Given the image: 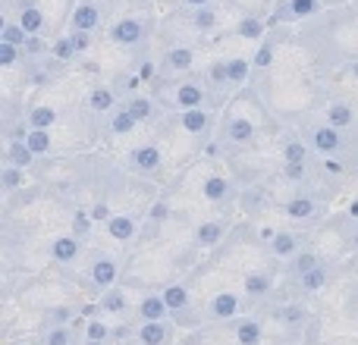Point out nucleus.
<instances>
[{"label":"nucleus","instance_id":"f257e3e1","mask_svg":"<svg viewBox=\"0 0 358 345\" xmlns=\"http://www.w3.org/2000/svg\"><path fill=\"white\" fill-rule=\"evenodd\" d=\"M101 22V10L94 3H79L73 10V31H92Z\"/></svg>","mask_w":358,"mask_h":345},{"label":"nucleus","instance_id":"f03ea898","mask_svg":"<svg viewBox=\"0 0 358 345\" xmlns=\"http://www.w3.org/2000/svg\"><path fill=\"white\" fill-rule=\"evenodd\" d=\"M113 41H120V44H136V41H142V25L136 22V19H123V22H117L113 25Z\"/></svg>","mask_w":358,"mask_h":345},{"label":"nucleus","instance_id":"7ed1b4c3","mask_svg":"<svg viewBox=\"0 0 358 345\" xmlns=\"http://www.w3.org/2000/svg\"><path fill=\"white\" fill-rule=\"evenodd\" d=\"M50 254H54L57 260H63V264H69V260L79 258V239H76V235H63V239H57L54 245H50Z\"/></svg>","mask_w":358,"mask_h":345},{"label":"nucleus","instance_id":"20e7f679","mask_svg":"<svg viewBox=\"0 0 358 345\" xmlns=\"http://www.w3.org/2000/svg\"><path fill=\"white\" fill-rule=\"evenodd\" d=\"M138 339H142V345H164L167 342V327L161 321H145V327L138 330Z\"/></svg>","mask_w":358,"mask_h":345},{"label":"nucleus","instance_id":"39448f33","mask_svg":"<svg viewBox=\"0 0 358 345\" xmlns=\"http://www.w3.org/2000/svg\"><path fill=\"white\" fill-rule=\"evenodd\" d=\"M315 148L321 151V154H334L336 148H340V132L334 129V126H324V129L315 132Z\"/></svg>","mask_w":358,"mask_h":345},{"label":"nucleus","instance_id":"423d86ee","mask_svg":"<svg viewBox=\"0 0 358 345\" xmlns=\"http://www.w3.org/2000/svg\"><path fill=\"white\" fill-rule=\"evenodd\" d=\"M132 161H136L138 170H157L161 167V151H157L155 145H142V148H136Z\"/></svg>","mask_w":358,"mask_h":345},{"label":"nucleus","instance_id":"0eeeda50","mask_svg":"<svg viewBox=\"0 0 358 345\" xmlns=\"http://www.w3.org/2000/svg\"><path fill=\"white\" fill-rule=\"evenodd\" d=\"M31 157H35V151H31L25 142H13L10 148H6V161H10L13 167H22L25 170L31 163Z\"/></svg>","mask_w":358,"mask_h":345},{"label":"nucleus","instance_id":"6e6552de","mask_svg":"<svg viewBox=\"0 0 358 345\" xmlns=\"http://www.w3.org/2000/svg\"><path fill=\"white\" fill-rule=\"evenodd\" d=\"M107 229H110V235L120 239V242H126V239L136 235V223H132L129 216H110V220H107Z\"/></svg>","mask_w":358,"mask_h":345},{"label":"nucleus","instance_id":"1a4fd4ad","mask_svg":"<svg viewBox=\"0 0 358 345\" xmlns=\"http://www.w3.org/2000/svg\"><path fill=\"white\" fill-rule=\"evenodd\" d=\"M138 311H142L145 321H164V314H167L170 308H167V302H164V295H161V298L151 295V298H145L142 308H138Z\"/></svg>","mask_w":358,"mask_h":345},{"label":"nucleus","instance_id":"9d476101","mask_svg":"<svg viewBox=\"0 0 358 345\" xmlns=\"http://www.w3.org/2000/svg\"><path fill=\"white\" fill-rule=\"evenodd\" d=\"M92 279L101 286V289H107V286L117 279V267H113V260H98V264L92 267Z\"/></svg>","mask_w":358,"mask_h":345},{"label":"nucleus","instance_id":"9b49d317","mask_svg":"<svg viewBox=\"0 0 358 345\" xmlns=\"http://www.w3.org/2000/svg\"><path fill=\"white\" fill-rule=\"evenodd\" d=\"M19 25L25 29V35H38V31H41V25H44L41 10H35V6H25L22 16H19Z\"/></svg>","mask_w":358,"mask_h":345},{"label":"nucleus","instance_id":"f8f14e48","mask_svg":"<svg viewBox=\"0 0 358 345\" xmlns=\"http://www.w3.org/2000/svg\"><path fill=\"white\" fill-rule=\"evenodd\" d=\"M236 339H239V345H258L261 342V327L255 321H242L239 327H236Z\"/></svg>","mask_w":358,"mask_h":345},{"label":"nucleus","instance_id":"ddd939ff","mask_svg":"<svg viewBox=\"0 0 358 345\" xmlns=\"http://www.w3.org/2000/svg\"><path fill=\"white\" fill-rule=\"evenodd\" d=\"M176 104L185 107V110H195V107H201V88L182 85V88L176 91Z\"/></svg>","mask_w":358,"mask_h":345},{"label":"nucleus","instance_id":"4468645a","mask_svg":"<svg viewBox=\"0 0 358 345\" xmlns=\"http://www.w3.org/2000/svg\"><path fill=\"white\" fill-rule=\"evenodd\" d=\"M327 123L334 126V129H343V126H349V123H352V107L334 104V107L327 110Z\"/></svg>","mask_w":358,"mask_h":345},{"label":"nucleus","instance_id":"2eb2a0df","mask_svg":"<svg viewBox=\"0 0 358 345\" xmlns=\"http://www.w3.org/2000/svg\"><path fill=\"white\" fill-rule=\"evenodd\" d=\"M54 119H57V113L50 110V107H35V110L29 113L31 129H50V126H54Z\"/></svg>","mask_w":358,"mask_h":345},{"label":"nucleus","instance_id":"dca6fc26","mask_svg":"<svg viewBox=\"0 0 358 345\" xmlns=\"http://www.w3.org/2000/svg\"><path fill=\"white\" fill-rule=\"evenodd\" d=\"M227 135L233 138V142H248V138L255 135V126L248 123V119H233V123L227 126Z\"/></svg>","mask_w":358,"mask_h":345},{"label":"nucleus","instance_id":"f3484780","mask_svg":"<svg viewBox=\"0 0 358 345\" xmlns=\"http://www.w3.org/2000/svg\"><path fill=\"white\" fill-rule=\"evenodd\" d=\"M164 302H167L170 311H182L185 304H189V292H185L182 286H170V289L164 292Z\"/></svg>","mask_w":358,"mask_h":345},{"label":"nucleus","instance_id":"a211bd4d","mask_svg":"<svg viewBox=\"0 0 358 345\" xmlns=\"http://www.w3.org/2000/svg\"><path fill=\"white\" fill-rule=\"evenodd\" d=\"M25 145H29L35 154H44V151H50V135H48V129H31L29 135H25Z\"/></svg>","mask_w":358,"mask_h":345},{"label":"nucleus","instance_id":"6ab92c4d","mask_svg":"<svg viewBox=\"0 0 358 345\" xmlns=\"http://www.w3.org/2000/svg\"><path fill=\"white\" fill-rule=\"evenodd\" d=\"M236 308H239V302H236V295H217L214 304H210V311H214L217 317H233Z\"/></svg>","mask_w":358,"mask_h":345},{"label":"nucleus","instance_id":"aec40b11","mask_svg":"<svg viewBox=\"0 0 358 345\" xmlns=\"http://www.w3.org/2000/svg\"><path fill=\"white\" fill-rule=\"evenodd\" d=\"M271 248H273V254L286 258V254L296 251V235H289V233H277V235H273V242H271Z\"/></svg>","mask_w":358,"mask_h":345},{"label":"nucleus","instance_id":"412c9836","mask_svg":"<svg viewBox=\"0 0 358 345\" xmlns=\"http://www.w3.org/2000/svg\"><path fill=\"white\" fill-rule=\"evenodd\" d=\"M302 286H305L308 292L324 289V286H327V270H324V267H315L311 273H302Z\"/></svg>","mask_w":358,"mask_h":345},{"label":"nucleus","instance_id":"4be33fe9","mask_svg":"<svg viewBox=\"0 0 358 345\" xmlns=\"http://www.w3.org/2000/svg\"><path fill=\"white\" fill-rule=\"evenodd\" d=\"M182 126H185L189 132H201L204 126H208V117H204L201 107H195V110H185V113H182Z\"/></svg>","mask_w":358,"mask_h":345},{"label":"nucleus","instance_id":"5701e85b","mask_svg":"<svg viewBox=\"0 0 358 345\" xmlns=\"http://www.w3.org/2000/svg\"><path fill=\"white\" fill-rule=\"evenodd\" d=\"M204 198H210V201L227 198V179H223V176H210L208 182H204Z\"/></svg>","mask_w":358,"mask_h":345},{"label":"nucleus","instance_id":"b1692460","mask_svg":"<svg viewBox=\"0 0 358 345\" xmlns=\"http://www.w3.org/2000/svg\"><path fill=\"white\" fill-rule=\"evenodd\" d=\"M245 289H248V295H267V292H271V279H267L264 273H252V277L245 279Z\"/></svg>","mask_w":358,"mask_h":345},{"label":"nucleus","instance_id":"393cba45","mask_svg":"<svg viewBox=\"0 0 358 345\" xmlns=\"http://www.w3.org/2000/svg\"><path fill=\"white\" fill-rule=\"evenodd\" d=\"M227 75H229V82H242L248 75V60H242V57L227 60Z\"/></svg>","mask_w":358,"mask_h":345},{"label":"nucleus","instance_id":"a878e982","mask_svg":"<svg viewBox=\"0 0 358 345\" xmlns=\"http://www.w3.org/2000/svg\"><path fill=\"white\" fill-rule=\"evenodd\" d=\"M170 66L173 69H189L192 66V50L189 47H176V50H170Z\"/></svg>","mask_w":358,"mask_h":345},{"label":"nucleus","instance_id":"bb28decb","mask_svg":"<svg viewBox=\"0 0 358 345\" xmlns=\"http://www.w3.org/2000/svg\"><path fill=\"white\" fill-rule=\"evenodd\" d=\"M110 126H113V132H120V135H123V132H129L132 126H136V117H132V110L126 107V110H120L117 117H113Z\"/></svg>","mask_w":358,"mask_h":345},{"label":"nucleus","instance_id":"cd10ccee","mask_svg":"<svg viewBox=\"0 0 358 345\" xmlns=\"http://www.w3.org/2000/svg\"><path fill=\"white\" fill-rule=\"evenodd\" d=\"M217 239H220V226H217V223H201V226H198V242H201V245H214Z\"/></svg>","mask_w":358,"mask_h":345},{"label":"nucleus","instance_id":"c85d7f7f","mask_svg":"<svg viewBox=\"0 0 358 345\" xmlns=\"http://www.w3.org/2000/svg\"><path fill=\"white\" fill-rule=\"evenodd\" d=\"M286 210H289V216H311L315 204H311V198H292Z\"/></svg>","mask_w":358,"mask_h":345},{"label":"nucleus","instance_id":"c756f323","mask_svg":"<svg viewBox=\"0 0 358 345\" xmlns=\"http://www.w3.org/2000/svg\"><path fill=\"white\" fill-rule=\"evenodd\" d=\"M92 107H94V110H110V107H113V94L107 91V88H94V91H92Z\"/></svg>","mask_w":358,"mask_h":345},{"label":"nucleus","instance_id":"7c9ffc66","mask_svg":"<svg viewBox=\"0 0 358 345\" xmlns=\"http://www.w3.org/2000/svg\"><path fill=\"white\" fill-rule=\"evenodd\" d=\"M73 342V336H69L66 327H54L48 336H44V345H69Z\"/></svg>","mask_w":358,"mask_h":345},{"label":"nucleus","instance_id":"2f4dec72","mask_svg":"<svg viewBox=\"0 0 358 345\" xmlns=\"http://www.w3.org/2000/svg\"><path fill=\"white\" fill-rule=\"evenodd\" d=\"M261 31H264V25H261L258 19H242L239 22V35L242 38H261Z\"/></svg>","mask_w":358,"mask_h":345},{"label":"nucleus","instance_id":"473e14b6","mask_svg":"<svg viewBox=\"0 0 358 345\" xmlns=\"http://www.w3.org/2000/svg\"><path fill=\"white\" fill-rule=\"evenodd\" d=\"M315 10H317V0H292V3H289L292 16H311Z\"/></svg>","mask_w":358,"mask_h":345},{"label":"nucleus","instance_id":"72a5a7b5","mask_svg":"<svg viewBox=\"0 0 358 345\" xmlns=\"http://www.w3.org/2000/svg\"><path fill=\"white\" fill-rule=\"evenodd\" d=\"M3 41L6 44H16V47H19V44H25V29H22V25H6V29H3Z\"/></svg>","mask_w":358,"mask_h":345},{"label":"nucleus","instance_id":"f704fd0d","mask_svg":"<svg viewBox=\"0 0 358 345\" xmlns=\"http://www.w3.org/2000/svg\"><path fill=\"white\" fill-rule=\"evenodd\" d=\"M19 182H22V167H13L10 163V167L3 170V189L10 191V189H16Z\"/></svg>","mask_w":358,"mask_h":345},{"label":"nucleus","instance_id":"c9c22d12","mask_svg":"<svg viewBox=\"0 0 358 345\" xmlns=\"http://www.w3.org/2000/svg\"><path fill=\"white\" fill-rule=\"evenodd\" d=\"M107 336H110L107 323H101V321H92V323H88V339H94V342H107Z\"/></svg>","mask_w":358,"mask_h":345},{"label":"nucleus","instance_id":"e433bc0d","mask_svg":"<svg viewBox=\"0 0 358 345\" xmlns=\"http://www.w3.org/2000/svg\"><path fill=\"white\" fill-rule=\"evenodd\" d=\"M16 57H19L16 44L0 41V66H13V63H16Z\"/></svg>","mask_w":358,"mask_h":345},{"label":"nucleus","instance_id":"4c0bfd02","mask_svg":"<svg viewBox=\"0 0 358 345\" xmlns=\"http://www.w3.org/2000/svg\"><path fill=\"white\" fill-rule=\"evenodd\" d=\"M129 110H132V117H136V119L151 117V104H148L145 98H132V101H129Z\"/></svg>","mask_w":358,"mask_h":345},{"label":"nucleus","instance_id":"58836bf2","mask_svg":"<svg viewBox=\"0 0 358 345\" xmlns=\"http://www.w3.org/2000/svg\"><path fill=\"white\" fill-rule=\"evenodd\" d=\"M101 304H104V311H123L126 308V295H123V292H110V295H107Z\"/></svg>","mask_w":358,"mask_h":345},{"label":"nucleus","instance_id":"ea45409f","mask_svg":"<svg viewBox=\"0 0 358 345\" xmlns=\"http://www.w3.org/2000/svg\"><path fill=\"white\" fill-rule=\"evenodd\" d=\"M214 22H217V16L208 10V6H201V10L195 13V25H198V29H214Z\"/></svg>","mask_w":358,"mask_h":345},{"label":"nucleus","instance_id":"a19ab883","mask_svg":"<svg viewBox=\"0 0 358 345\" xmlns=\"http://www.w3.org/2000/svg\"><path fill=\"white\" fill-rule=\"evenodd\" d=\"M286 163H305V148L299 142L286 145Z\"/></svg>","mask_w":358,"mask_h":345},{"label":"nucleus","instance_id":"79ce46f5","mask_svg":"<svg viewBox=\"0 0 358 345\" xmlns=\"http://www.w3.org/2000/svg\"><path fill=\"white\" fill-rule=\"evenodd\" d=\"M315 267H317V258H315V254L305 251V254H299V258H296V270H299V273H311Z\"/></svg>","mask_w":358,"mask_h":345},{"label":"nucleus","instance_id":"37998d69","mask_svg":"<svg viewBox=\"0 0 358 345\" xmlns=\"http://www.w3.org/2000/svg\"><path fill=\"white\" fill-rule=\"evenodd\" d=\"M73 54H76V47H73V41H69V38H66V41H57L54 44V57H57V60H69Z\"/></svg>","mask_w":358,"mask_h":345},{"label":"nucleus","instance_id":"c03bdc74","mask_svg":"<svg viewBox=\"0 0 358 345\" xmlns=\"http://www.w3.org/2000/svg\"><path fill=\"white\" fill-rule=\"evenodd\" d=\"M50 323H57V327H60V323H66V321H73V311L69 308H50Z\"/></svg>","mask_w":358,"mask_h":345},{"label":"nucleus","instance_id":"a18cd8bd","mask_svg":"<svg viewBox=\"0 0 358 345\" xmlns=\"http://www.w3.org/2000/svg\"><path fill=\"white\" fill-rule=\"evenodd\" d=\"M271 63H273V47L264 44V47L258 50V57H255V66H271Z\"/></svg>","mask_w":358,"mask_h":345},{"label":"nucleus","instance_id":"49530a36","mask_svg":"<svg viewBox=\"0 0 358 345\" xmlns=\"http://www.w3.org/2000/svg\"><path fill=\"white\" fill-rule=\"evenodd\" d=\"M280 317H283L286 323H299L305 317V311L302 308H296V304H292V308H286V311H280Z\"/></svg>","mask_w":358,"mask_h":345},{"label":"nucleus","instance_id":"de8ad7c7","mask_svg":"<svg viewBox=\"0 0 358 345\" xmlns=\"http://www.w3.org/2000/svg\"><path fill=\"white\" fill-rule=\"evenodd\" d=\"M76 239H79V235H85L88 233V229H92V220H88V216L85 214H79V216H76Z\"/></svg>","mask_w":358,"mask_h":345},{"label":"nucleus","instance_id":"09e8293b","mask_svg":"<svg viewBox=\"0 0 358 345\" xmlns=\"http://www.w3.org/2000/svg\"><path fill=\"white\" fill-rule=\"evenodd\" d=\"M69 41H73L76 50H85L88 47V31H73V35H69Z\"/></svg>","mask_w":358,"mask_h":345},{"label":"nucleus","instance_id":"8fccbe9b","mask_svg":"<svg viewBox=\"0 0 358 345\" xmlns=\"http://www.w3.org/2000/svg\"><path fill=\"white\" fill-rule=\"evenodd\" d=\"M22 47H25V54H41V50H44V44L38 41L35 35H29V38H25V44H22Z\"/></svg>","mask_w":358,"mask_h":345},{"label":"nucleus","instance_id":"3c124183","mask_svg":"<svg viewBox=\"0 0 358 345\" xmlns=\"http://www.w3.org/2000/svg\"><path fill=\"white\" fill-rule=\"evenodd\" d=\"M92 220H110V210H107V204H94Z\"/></svg>","mask_w":358,"mask_h":345},{"label":"nucleus","instance_id":"603ef678","mask_svg":"<svg viewBox=\"0 0 358 345\" xmlns=\"http://www.w3.org/2000/svg\"><path fill=\"white\" fill-rule=\"evenodd\" d=\"M305 172V163H286V176L289 179H302Z\"/></svg>","mask_w":358,"mask_h":345},{"label":"nucleus","instance_id":"864d4df0","mask_svg":"<svg viewBox=\"0 0 358 345\" xmlns=\"http://www.w3.org/2000/svg\"><path fill=\"white\" fill-rule=\"evenodd\" d=\"M210 79H214V82H223V79H229V75H227V63H217V66L210 69Z\"/></svg>","mask_w":358,"mask_h":345},{"label":"nucleus","instance_id":"5fc2aeb1","mask_svg":"<svg viewBox=\"0 0 358 345\" xmlns=\"http://www.w3.org/2000/svg\"><path fill=\"white\" fill-rule=\"evenodd\" d=\"M151 220H167V204H155V207H151Z\"/></svg>","mask_w":358,"mask_h":345},{"label":"nucleus","instance_id":"6e6d98bb","mask_svg":"<svg viewBox=\"0 0 358 345\" xmlns=\"http://www.w3.org/2000/svg\"><path fill=\"white\" fill-rule=\"evenodd\" d=\"M138 75H142V79H151V75H155V63H142Z\"/></svg>","mask_w":358,"mask_h":345},{"label":"nucleus","instance_id":"4d7b16f0","mask_svg":"<svg viewBox=\"0 0 358 345\" xmlns=\"http://www.w3.org/2000/svg\"><path fill=\"white\" fill-rule=\"evenodd\" d=\"M185 3H192V6H198V10H201V6H208V0H185Z\"/></svg>","mask_w":358,"mask_h":345},{"label":"nucleus","instance_id":"13d9d810","mask_svg":"<svg viewBox=\"0 0 358 345\" xmlns=\"http://www.w3.org/2000/svg\"><path fill=\"white\" fill-rule=\"evenodd\" d=\"M349 210H352V214L358 216V201H352V207H349Z\"/></svg>","mask_w":358,"mask_h":345},{"label":"nucleus","instance_id":"bf43d9fd","mask_svg":"<svg viewBox=\"0 0 358 345\" xmlns=\"http://www.w3.org/2000/svg\"><path fill=\"white\" fill-rule=\"evenodd\" d=\"M85 345H104V342H94V339H88V342H85Z\"/></svg>","mask_w":358,"mask_h":345},{"label":"nucleus","instance_id":"052dcab7","mask_svg":"<svg viewBox=\"0 0 358 345\" xmlns=\"http://www.w3.org/2000/svg\"><path fill=\"white\" fill-rule=\"evenodd\" d=\"M352 73H355V75H358V63H352Z\"/></svg>","mask_w":358,"mask_h":345},{"label":"nucleus","instance_id":"680f3d73","mask_svg":"<svg viewBox=\"0 0 358 345\" xmlns=\"http://www.w3.org/2000/svg\"><path fill=\"white\" fill-rule=\"evenodd\" d=\"M355 248H358V233H355Z\"/></svg>","mask_w":358,"mask_h":345},{"label":"nucleus","instance_id":"e2e57ef3","mask_svg":"<svg viewBox=\"0 0 358 345\" xmlns=\"http://www.w3.org/2000/svg\"><path fill=\"white\" fill-rule=\"evenodd\" d=\"M16 345H22V342H16Z\"/></svg>","mask_w":358,"mask_h":345}]
</instances>
